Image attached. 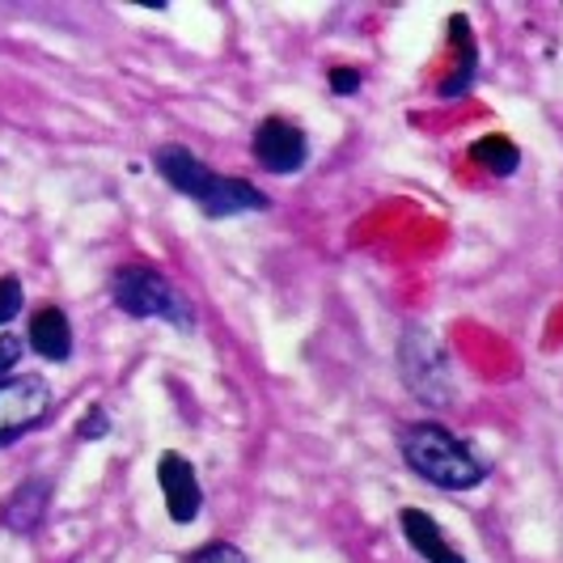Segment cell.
Wrapping results in <instances>:
<instances>
[{"label": "cell", "instance_id": "obj_7", "mask_svg": "<svg viewBox=\"0 0 563 563\" xmlns=\"http://www.w3.org/2000/svg\"><path fill=\"white\" fill-rule=\"evenodd\" d=\"M157 483H162V492H166L169 521L191 526L199 517V508H203L196 466H191L183 453H162V457H157Z\"/></svg>", "mask_w": 563, "mask_h": 563}, {"label": "cell", "instance_id": "obj_16", "mask_svg": "<svg viewBox=\"0 0 563 563\" xmlns=\"http://www.w3.org/2000/svg\"><path fill=\"white\" fill-rule=\"evenodd\" d=\"M107 428H111V420H107V411H102V407H89V416L81 420V428H77V437H81V441H93V437H107Z\"/></svg>", "mask_w": 563, "mask_h": 563}, {"label": "cell", "instance_id": "obj_2", "mask_svg": "<svg viewBox=\"0 0 563 563\" xmlns=\"http://www.w3.org/2000/svg\"><path fill=\"white\" fill-rule=\"evenodd\" d=\"M398 450L402 462L432 487H445V492H471L487 479V466L471 453V445L462 437H453L450 428L432 420L407 423L398 432Z\"/></svg>", "mask_w": 563, "mask_h": 563}, {"label": "cell", "instance_id": "obj_15", "mask_svg": "<svg viewBox=\"0 0 563 563\" xmlns=\"http://www.w3.org/2000/svg\"><path fill=\"white\" fill-rule=\"evenodd\" d=\"M22 352H26V343L18 335H0V382L18 368V361H22Z\"/></svg>", "mask_w": 563, "mask_h": 563}, {"label": "cell", "instance_id": "obj_9", "mask_svg": "<svg viewBox=\"0 0 563 563\" xmlns=\"http://www.w3.org/2000/svg\"><path fill=\"white\" fill-rule=\"evenodd\" d=\"M47 500H52V479H26L0 508V521L13 530V534H30L43 526L47 517Z\"/></svg>", "mask_w": 563, "mask_h": 563}, {"label": "cell", "instance_id": "obj_6", "mask_svg": "<svg viewBox=\"0 0 563 563\" xmlns=\"http://www.w3.org/2000/svg\"><path fill=\"white\" fill-rule=\"evenodd\" d=\"M310 157V141L288 119H263L254 128V162L272 174H297Z\"/></svg>", "mask_w": 563, "mask_h": 563}, {"label": "cell", "instance_id": "obj_14", "mask_svg": "<svg viewBox=\"0 0 563 563\" xmlns=\"http://www.w3.org/2000/svg\"><path fill=\"white\" fill-rule=\"evenodd\" d=\"M187 563H251V560H246V551L233 547V542H208V547L196 551Z\"/></svg>", "mask_w": 563, "mask_h": 563}, {"label": "cell", "instance_id": "obj_1", "mask_svg": "<svg viewBox=\"0 0 563 563\" xmlns=\"http://www.w3.org/2000/svg\"><path fill=\"white\" fill-rule=\"evenodd\" d=\"M153 162L162 169L174 191H183L187 199H196L199 208L212 217V221H225V217H246V212H263L267 196L246 183V178H225L217 169H208L196 153H187L183 144H166L153 153Z\"/></svg>", "mask_w": 563, "mask_h": 563}, {"label": "cell", "instance_id": "obj_17", "mask_svg": "<svg viewBox=\"0 0 563 563\" xmlns=\"http://www.w3.org/2000/svg\"><path fill=\"white\" fill-rule=\"evenodd\" d=\"M331 89H335V93H356V89H361V73H356V68H335V73H331Z\"/></svg>", "mask_w": 563, "mask_h": 563}, {"label": "cell", "instance_id": "obj_13", "mask_svg": "<svg viewBox=\"0 0 563 563\" xmlns=\"http://www.w3.org/2000/svg\"><path fill=\"white\" fill-rule=\"evenodd\" d=\"M26 306V297H22V284L13 280V276H4L0 280V327H9L18 313Z\"/></svg>", "mask_w": 563, "mask_h": 563}, {"label": "cell", "instance_id": "obj_8", "mask_svg": "<svg viewBox=\"0 0 563 563\" xmlns=\"http://www.w3.org/2000/svg\"><path fill=\"white\" fill-rule=\"evenodd\" d=\"M398 526H402V538L411 542V551L428 563H466V555L453 547L445 530L423 512V508H402L398 512Z\"/></svg>", "mask_w": 563, "mask_h": 563}, {"label": "cell", "instance_id": "obj_10", "mask_svg": "<svg viewBox=\"0 0 563 563\" xmlns=\"http://www.w3.org/2000/svg\"><path fill=\"white\" fill-rule=\"evenodd\" d=\"M30 347L43 356V361H68L73 356V322L64 318V310L56 306H43V310L30 318Z\"/></svg>", "mask_w": 563, "mask_h": 563}, {"label": "cell", "instance_id": "obj_4", "mask_svg": "<svg viewBox=\"0 0 563 563\" xmlns=\"http://www.w3.org/2000/svg\"><path fill=\"white\" fill-rule=\"evenodd\" d=\"M398 365H402L407 386L420 398H428V402H450L453 395L450 356H445V347L432 335L411 331V335L398 343Z\"/></svg>", "mask_w": 563, "mask_h": 563}, {"label": "cell", "instance_id": "obj_3", "mask_svg": "<svg viewBox=\"0 0 563 563\" xmlns=\"http://www.w3.org/2000/svg\"><path fill=\"white\" fill-rule=\"evenodd\" d=\"M111 297L128 318H153V322H169L178 331H196V306L162 272H153L144 263H128L114 272Z\"/></svg>", "mask_w": 563, "mask_h": 563}, {"label": "cell", "instance_id": "obj_12", "mask_svg": "<svg viewBox=\"0 0 563 563\" xmlns=\"http://www.w3.org/2000/svg\"><path fill=\"white\" fill-rule=\"evenodd\" d=\"M471 162H479L483 169H492V174H517L521 166V148L508 141V136H483V141L471 144Z\"/></svg>", "mask_w": 563, "mask_h": 563}, {"label": "cell", "instance_id": "obj_5", "mask_svg": "<svg viewBox=\"0 0 563 563\" xmlns=\"http://www.w3.org/2000/svg\"><path fill=\"white\" fill-rule=\"evenodd\" d=\"M52 411V386L43 377H4L0 382V445H13L22 432L38 428Z\"/></svg>", "mask_w": 563, "mask_h": 563}, {"label": "cell", "instance_id": "obj_11", "mask_svg": "<svg viewBox=\"0 0 563 563\" xmlns=\"http://www.w3.org/2000/svg\"><path fill=\"white\" fill-rule=\"evenodd\" d=\"M450 30H453V77L441 85V93L457 98V93H466L471 81H475V34H471V22L462 13L450 18Z\"/></svg>", "mask_w": 563, "mask_h": 563}]
</instances>
